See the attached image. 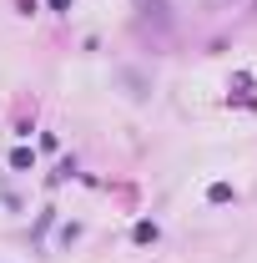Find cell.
I'll return each instance as SVG.
<instances>
[{
    "instance_id": "cell-1",
    "label": "cell",
    "mask_w": 257,
    "mask_h": 263,
    "mask_svg": "<svg viewBox=\"0 0 257 263\" xmlns=\"http://www.w3.org/2000/svg\"><path fill=\"white\" fill-rule=\"evenodd\" d=\"M136 243H157V223H136Z\"/></svg>"
},
{
    "instance_id": "cell-2",
    "label": "cell",
    "mask_w": 257,
    "mask_h": 263,
    "mask_svg": "<svg viewBox=\"0 0 257 263\" xmlns=\"http://www.w3.org/2000/svg\"><path fill=\"white\" fill-rule=\"evenodd\" d=\"M10 167H20V172H26V167H31V152H26V147H15V152H10Z\"/></svg>"
},
{
    "instance_id": "cell-3",
    "label": "cell",
    "mask_w": 257,
    "mask_h": 263,
    "mask_svg": "<svg viewBox=\"0 0 257 263\" xmlns=\"http://www.w3.org/2000/svg\"><path fill=\"white\" fill-rule=\"evenodd\" d=\"M207 197H212V202H232V187H227V182H217V187H212Z\"/></svg>"
}]
</instances>
